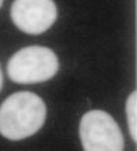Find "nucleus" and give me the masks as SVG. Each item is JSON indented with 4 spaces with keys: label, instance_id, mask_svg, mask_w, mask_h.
Returning a JSON list of instances; mask_svg holds the SVG:
<instances>
[{
    "label": "nucleus",
    "instance_id": "f257e3e1",
    "mask_svg": "<svg viewBox=\"0 0 137 151\" xmlns=\"http://www.w3.org/2000/svg\"><path fill=\"white\" fill-rule=\"evenodd\" d=\"M45 115V103L39 95L16 92L0 106V133L10 140L26 139L43 127Z\"/></svg>",
    "mask_w": 137,
    "mask_h": 151
},
{
    "label": "nucleus",
    "instance_id": "f03ea898",
    "mask_svg": "<svg viewBox=\"0 0 137 151\" xmlns=\"http://www.w3.org/2000/svg\"><path fill=\"white\" fill-rule=\"evenodd\" d=\"M59 69L55 52L47 47L32 45L15 52L8 60V77L18 84L43 83L52 78Z\"/></svg>",
    "mask_w": 137,
    "mask_h": 151
},
{
    "label": "nucleus",
    "instance_id": "7ed1b4c3",
    "mask_svg": "<svg viewBox=\"0 0 137 151\" xmlns=\"http://www.w3.org/2000/svg\"><path fill=\"white\" fill-rule=\"evenodd\" d=\"M84 151H123V136L115 119L103 110H90L81 118Z\"/></svg>",
    "mask_w": 137,
    "mask_h": 151
},
{
    "label": "nucleus",
    "instance_id": "20e7f679",
    "mask_svg": "<svg viewBox=\"0 0 137 151\" xmlns=\"http://www.w3.org/2000/svg\"><path fill=\"white\" fill-rule=\"evenodd\" d=\"M54 0H14L11 19L18 29L27 35H40L51 28L56 21Z\"/></svg>",
    "mask_w": 137,
    "mask_h": 151
},
{
    "label": "nucleus",
    "instance_id": "39448f33",
    "mask_svg": "<svg viewBox=\"0 0 137 151\" xmlns=\"http://www.w3.org/2000/svg\"><path fill=\"white\" fill-rule=\"evenodd\" d=\"M126 117L132 139L137 140V92L133 91L126 100Z\"/></svg>",
    "mask_w": 137,
    "mask_h": 151
},
{
    "label": "nucleus",
    "instance_id": "423d86ee",
    "mask_svg": "<svg viewBox=\"0 0 137 151\" xmlns=\"http://www.w3.org/2000/svg\"><path fill=\"white\" fill-rule=\"evenodd\" d=\"M3 87V76H1V70H0V89Z\"/></svg>",
    "mask_w": 137,
    "mask_h": 151
},
{
    "label": "nucleus",
    "instance_id": "0eeeda50",
    "mask_svg": "<svg viewBox=\"0 0 137 151\" xmlns=\"http://www.w3.org/2000/svg\"><path fill=\"white\" fill-rule=\"evenodd\" d=\"M1 4H3V0H0V7H1Z\"/></svg>",
    "mask_w": 137,
    "mask_h": 151
}]
</instances>
